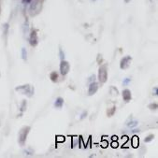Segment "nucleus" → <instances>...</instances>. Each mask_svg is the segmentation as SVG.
Instances as JSON below:
<instances>
[{
	"label": "nucleus",
	"instance_id": "obj_10",
	"mask_svg": "<svg viewBox=\"0 0 158 158\" xmlns=\"http://www.w3.org/2000/svg\"><path fill=\"white\" fill-rule=\"evenodd\" d=\"M64 105V99L62 97H57L54 102V107L55 108H61Z\"/></svg>",
	"mask_w": 158,
	"mask_h": 158
},
{
	"label": "nucleus",
	"instance_id": "obj_2",
	"mask_svg": "<svg viewBox=\"0 0 158 158\" xmlns=\"http://www.w3.org/2000/svg\"><path fill=\"white\" fill-rule=\"evenodd\" d=\"M16 91H19L22 93L24 95H27L29 97H31L33 96L34 92H35V90L32 87L31 85L29 84H26V85H22V86H19V87H16L15 88Z\"/></svg>",
	"mask_w": 158,
	"mask_h": 158
},
{
	"label": "nucleus",
	"instance_id": "obj_9",
	"mask_svg": "<svg viewBox=\"0 0 158 158\" xmlns=\"http://www.w3.org/2000/svg\"><path fill=\"white\" fill-rule=\"evenodd\" d=\"M126 125H127V126L131 127V128H134V127H136L138 125V121H136V120H133L132 117H130L128 119V121L126 122Z\"/></svg>",
	"mask_w": 158,
	"mask_h": 158
},
{
	"label": "nucleus",
	"instance_id": "obj_27",
	"mask_svg": "<svg viewBox=\"0 0 158 158\" xmlns=\"http://www.w3.org/2000/svg\"><path fill=\"white\" fill-rule=\"evenodd\" d=\"M153 91H155V96H157V95H158V92H157V87H155V88H153Z\"/></svg>",
	"mask_w": 158,
	"mask_h": 158
},
{
	"label": "nucleus",
	"instance_id": "obj_26",
	"mask_svg": "<svg viewBox=\"0 0 158 158\" xmlns=\"http://www.w3.org/2000/svg\"><path fill=\"white\" fill-rule=\"evenodd\" d=\"M102 145H103V147H104V148H106L107 146H108V142H106V141H102Z\"/></svg>",
	"mask_w": 158,
	"mask_h": 158
},
{
	"label": "nucleus",
	"instance_id": "obj_20",
	"mask_svg": "<svg viewBox=\"0 0 158 158\" xmlns=\"http://www.w3.org/2000/svg\"><path fill=\"white\" fill-rule=\"evenodd\" d=\"M93 81H96V75H95V74L92 75V76H90L89 80H88V82H89V83H91V82H93Z\"/></svg>",
	"mask_w": 158,
	"mask_h": 158
},
{
	"label": "nucleus",
	"instance_id": "obj_30",
	"mask_svg": "<svg viewBox=\"0 0 158 158\" xmlns=\"http://www.w3.org/2000/svg\"><path fill=\"white\" fill-rule=\"evenodd\" d=\"M94 1H95V0H94Z\"/></svg>",
	"mask_w": 158,
	"mask_h": 158
},
{
	"label": "nucleus",
	"instance_id": "obj_24",
	"mask_svg": "<svg viewBox=\"0 0 158 158\" xmlns=\"http://www.w3.org/2000/svg\"><path fill=\"white\" fill-rule=\"evenodd\" d=\"M111 146H112V147H113V148H117L118 147V142L117 141H113V142H112V143H111Z\"/></svg>",
	"mask_w": 158,
	"mask_h": 158
},
{
	"label": "nucleus",
	"instance_id": "obj_4",
	"mask_svg": "<svg viewBox=\"0 0 158 158\" xmlns=\"http://www.w3.org/2000/svg\"><path fill=\"white\" fill-rule=\"evenodd\" d=\"M69 69H70L69 63L66 61V60H61V63H60V73L63 76H66L69 72Z\"/></svg>",
	"mask_w": 158,
	"mask_h": 158
},
{
	"label": "nucleus",
	"instance_id": "obj_16",
	"mask_svg": "<svg viewBox=\"0 0 158 158\" xmlns=\"http://www.w3.org/2000/svg\"><path fill=\"white\" fill-rule=\"evenodd\" d=\"M114 112H115V107L111 108V110H108V111H107L108 116V117H111V116H112V115L114 114Z\"/></svg>",
	"mask_w": 158,
	"mask_h": 158
},
{
	"label": "nucleus",
	"instance_id": "obj_7",
	"mask_svg": "<svg viewBox=\"0 0 158 158\" xmlns=\"http://www.w3.org/2000/svg\"><path fill=\"white\" fill-rule=\"evenodd\" d=\"M98 90V83L96 81H93L90 83L89 88H88V95L89 96H94Z\"/></svg>",
	"mask_w": 158,
	"mask_h": 158
},
{
	"label": "nucleus",
	"instance_id": "obj_8",
	"mask_svg": "<svg viewBox=\"0 0 158 158\" xmlns=\"http://www.w3.org/2000/svg\"><path fill=\"white\" fill-rule=\"evenodd\" d=\"M123 98L125 102H128L132 98V95H131V92L129 89H125L123 91Z\"/></svg>",
	"mask_w": 158,
	"mask_h": 158
},
{
	"label": "nucleus",
	"instance_id": "obj_14",
	"mask_svg": "<svg viewBox=\"0 0 158 158\" xmlns=\"http://www.w3.org/2000/svg\"><path fill=\"white\" fill-rule=\"evenodd\" d=\"M26 108H27V102H26V100H22L21 105V111L24 112L26 110Z\"/></svg>",
	"mask_w": 158,
	"mask_h": 158
},
{
	"label": "nucleus",
	"instance_id": "obj_22",
	"mask_svg": "<svg viewBox=\"0 0 158 158\" xmlns=\"http://www.w3.org/2000/svg\"><path fill=\"white\" fill-rule=\"evenodd\" d=\"M131 81V79H129V78H126V79H125V80H123V85H127L129 83V82Z\"/></svg>",
	"mask_w": 158,
	"mask_h": 158
},
{
	"label": "nucleus",
	"instance_id": "obj_15",
	"mask_svg": "<svg viewBox=\"0 0 158 158\" xmlns=\"http://www.w3.org/2000/svg\"><path fill=\"white\" fill-rule=\"evenodd\" d=\"M22 58L24 60L27 59V52H26V49L25 48H22Z\"/></svg>",
	"mask_w": 158,
	"mask_h": 158
},
{
	"label": "nucleus",
	"instance_id": "obj_21",
	"mask_svg": "<svg viewBox=\"0 0 158 158\" xmlns=\"http://www.w3.org/2000/svg\"><path fill=\"white\" fill-rule=\"evenodd\" d=\"M3 30H4V33H5V36H7V30H9V24H6L5 25H4Z\"/></svg>",
	"mask_w": 158,
	"mask_h": 158
},
{
	"label": "nucleus",
	"instance_id": "obj_19",
	"mask_svg": "<svg viewBox=\"0 0 158 158\" xmlns=\"http://www.w3.org/2000/svg\"><path fill=\"white\" fill-rule=\"evenodd\" d=\"M56 141H57V142H64V141H65V137H63V136L56 137Z\"/></svg>",
	"mask_w": 158,
	"mask_h": 158
},
{
	"label": "nucleus",
	"instance_id": "obj_25",
	"mask_svg": "<svg viewBox=\"0 0 158 158\" xmlns=\"http://www.w3.org/2000/svg\"><path fill=\"white\" fill-rule=\"evenodd\" d=\"M86 115H87V112H86V111H84L83 113H82V115H81V119H83V118H85V117H86Z\"/></svg>",
	"mask_w": 158,
	"mask_h": 158
},
{
	"label": "nucleus",
	"instance_id": "obj_28",
	"mask_svg": "<svg viewBox=\"0 0 158 158\" xmlns=\"http://www.w3.org/2000/svg\"><path fill=\"white\" fill-rule=\"evenodd\" d=\"M24 1L25 3H30V2L32 1V0H24Z\"/></svg>",
	"mask_w": 158,
	"mask_h": 158
},
{
	"label": "nucleus",
	"instance_id": "obj_29",
	"mask_svg": "<svg viewBox=\"0 0 158 158\" xmlns=\"http://www.w3.org/2000/svg\"><path fill=\"white\" fill-rule=\"evenodd\" d=\"M125 3H128V2L130 1V0H125Z\"/></svg>",
	"mask_w": 158,
	"mask_h": 158
},
{
	"label": "nucleus",
	"instance_id": "obj_6",
	"mask_svg": "<svg viewBox=\"0 0 158 158\" xmlns=\"http://www.w3.org/2000/svg\"><path fill=\"white\" fill-rule=\"evenodd\" d=\"M131 60H132L131 56H125L123 58H122L121 62H120V68H121V69L128 68Z\"/></svg>",
	"mask_w": 158,
	"mask_h": 158
},
{
	"label": "nucleus",
	"instance_id": "obj_31",
	"mask_svg": "<svg viewBox=\"0 0 158 158\" xmlns=\"http://www.w3.org/2000/svg\"></svg>",
	"mask_w": 158,
	"mask_h": 158
},
{
	"label": "nucleus",
	"instance_id": "obj_23",
	"mask_svg": "<svg viewBox=\"0 0 158 158\" xmlns=\"http://www.w3.org/2000/svg\"><path fill=\"white\" fill-rule=\"evenodd\" d=\"M97 62H98L99 64H101V62H102V55H101L100 54L97 55Z\"/></svg>",
	"mask_w": 158,
	"mask_h": 158
},
{
	"label": "nucleus",
	"instance_id": "obj_13",
	"mask_svg": "<svg viewBox=\"0 0 158 158\" xmlns=\"http://www.w3.org/2000/svg\"><path fill=\"white\" fill-rule=\"evenodd\" d=\"M153 138H155V135L150 134V135H148V136L145 138L144 142H146V143H148V142H151V141L153 140Z\"/></svg>",
	"mask_w": 158,
	"mask_h": 158
},
{
	"label": "nucleus",
	"instance_id": "obj_18",
	"mask_svg": "<svg viewBox=\"0 0 158 158\" xmlns=\"http://www.w3.org/2000/svg\"><path fill=\"white\" fill-rule=\"evenodd\" d=\"M148 108H150V110H156L157 108V104L156 103H153V104H150L149 106H148Z\"/></svg>",
	"mask_w": 158,
	"mask_h": 158
},
{
	"label": "nucleus",
	"instance_id": "obj_17",
	"mask_svg": "<svg viewBox=\"0 0 158 158\" xmlns=\"http://www.w3.org/2000/svg\"><path fill=\"white\" fill-rule=\"evenodd\" d=\"M59 54H60V59L61 60H65V54H64V52L61 48L59 49Z\"/></svg>",
	"mask_w": 158,
	"mask_h": 158
},
{
	"label": "nucleus",
	"instance_id": "obj_12",
	"mask_svg": "<svg viewBox=\"0 0 158 158\" xmlns=\"http://www.w3.org/2000/svg\"><path fill=\"white\" fill-rule=\"evenodd\" d=\"M50 78L52 82H56L58 81V74L55 72V71H52V72L50 74Z\"/></svg>",
	"mask_w": 158,
	"mask_h": 158
},
{
	"label": "nucleus",
	"instance_id": "obj_1",
	"mask_svg": "<svg viewBox=\"0 0 158 158\" xmlns=\"http://www.w3.org/2000/svg\"><path fill=\"white\" fill-rule=\"evenodd\" d=\"M30 129H31L30 126H24L20 130V132H19V135H18V141H19V143H20V145L24 146L25 144L26 138H27Z\"/></svg>",
	"mask_w": 158,
	"mask_h": 158
},
{
	"label": "nucleus",
	"instance_id": "obj_3",
	"mask_svg": "<svg viewBox=\"0 0 158 158\" xmlns=\"http://www.w3.org/2000/svg\"><path fill=\"white\" fill-rule=\"evenodd\" d=\"M108 79V69H107V66L103 65L99 67L98 70V80L100 83H105L107 81Z\"/></svg>",
	"mask_w": 158,
	"mask_h": 158
},
{
	"label": "nucleus",
	"instance_id": "obj_11",
	"mask_svg": "<svg viewBox=\"0 0 158 158\" xmlns=\"http://www.w3.org/2000/svg\"><path fill=\"white\" fill-rule=\"evenodd\" d=\"M132 146L134 148H138V145H140V140H138V138L137 136H134L132 138Z\"/></svg>",
	"mask_w": 158,
	"mask_h": 158
},
{
	"label": "nucleus",
	"instance_id": "obj_5",
	"mask_svg": "<svg viewBox=\"0 0 158 158\" xmlns=\"http://www.w3.org/2000/svg\"><path fill=\"white\" fill-rule=\"evenodd\" d=\"M29 43L31 46L35 47L39 43V39H37V30L33 29L31 33H30V37H29Z\"/></svg>",
	"mask_w": 158,
	"mask_h": 158
}]
</instances>
